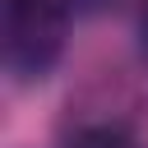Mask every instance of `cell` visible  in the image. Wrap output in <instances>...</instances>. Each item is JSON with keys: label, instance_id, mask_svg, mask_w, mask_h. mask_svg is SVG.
Returning <instances> with one entry per match:
<instances>
[{"label": "cell", "instance_id": "cell-1", "mask_svg": "<svg viewBox=\"0 0 148 148\" xmlns=\"http://www.w3.org/2000/svg\"><path fill=\"white\" fill-rule=\"evenodd\" d=\"M69 37L65 0H5V65L23 79H42Z\"/></svg>", "mask_w": 148, "mask_h": 148}, {"label": "cell", "instance_id": "cell-2", "mask_svg": "<svg viewBox=\"0 0 148 148\" xmlns=\"http://www.w3.org/2000/svg\"><path fill=\"white\" fill-rule=\"evenodd\" d=\"M74 148H134V139L120 125H83L74 134Z\"/></svg>", "mask_w": 148, "mask_h": 148}, {"label": "cell", "instance_id": "cell-3", "mask_svg": "<svg viewBox=\"0 0 148 148\" xmlns=\"http://www.w3.org/2000/svg\"><path fill=\"white\" fill-rule=\"evenodd\" d=\"M139 37H143V46H148V0H139Z\"/></svg>", "mask_w": 148, "mask_h": 148}]
</instances>
